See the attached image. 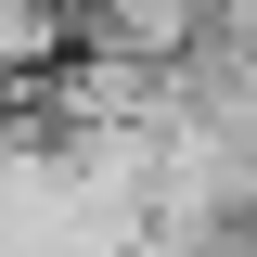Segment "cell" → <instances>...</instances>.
<instances>
[{"label":"cell","instance_id":"obj_1","mask_svg":"<svg viewBox=\"0 0 257 257\" xmlns=\"http://www.w3.org/2000/svg\"><path fill=\"white\" fill-rule=\"evenodd\" d=\"M77 13H90V0H77Z\"/></svg>","mask_w":257,"mask_h":257}]
</instances>
